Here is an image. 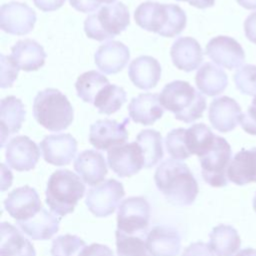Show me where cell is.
Listing matches in <instances>:
<instances>
[{"label": "cell", "instance_id": "49", "mask_svg": "<svg viewBox=\"0 0 256 256\" xmlns=\"http://www.w3.org/2000/svg\"><path fill=\"white\" fill-rule=\"evenodd\" d=\"M176 1H188V2H190V0H176Z\"/></svg>", "mask_w": 256, "mask_h": 256}, {"label": "cell", "instance_id": "48", "mask_svg": "<svg viewBox=\"0 0 256 256\" xmlns=\"http://www.w3.org/2000/svg\"><path fill=\"white\" fill-rule=\"evenodd\" d=\"M253 209L256 212V193H255V196L253 198Z\"/></svg>", "mask_w": 256, "mask_h": 256}, {"label": "cell", "instance_id": "1", "mask_svg": "<svg viewBox=\"0 0 256 256\" xmlns=\"http://www.w3.org/2000/svg\"><path fill=\"white\" fill-rule=\"evenodd\" d=\"M154 181L166 200L177 206L193 204L199 192L197 180L189 167L176 159L163 161L155 171Z\"/></svg>", "mask_w": 256, "mask_h": 256}, {"label": "cell", "instance_id": "41", "mask_svg": "<svg viewBox=\"0 0 256 256\" xmlns=\"http://www.w3.org/2000/svg\"><path fill=\"white\" fill-rule=\"evenodd\" d=\"M115 0H69L70 5L77 11L88 13L96 10L102 3L110 4Z\"/></svg>", "mask_w": 256, "mask_h": 256}, {"label": "cell", "instance_id": "7", "mask_svg": "<svg viewBox=\"0 0 256 256\" xmlns=\"http://www.w3.org/2000/svg\"><path fill=\"white\" fill-rule=\"evenodd\" d=\"M231 156L230 144L225 138L216 135L210 149L199 157L202 178L207 184L212 187H224L228 184L227 170Z\"/></svg>", "mask_w": 256, "mask_h": 256}, {"label": "cell", "instance_id": "10", "mask_svg": "<svg viewBox=\"0 0 256 256\" xmlns=\"http://www.w3.org/2000/svg\"><path fill=\"white\" fill-rule=\"evenodd\" d=\"M36 23V13L26 3L12 1L0 8V28L12 35L30 33Z\"/></svg>", "mask_w": 256, "mask_h": 256}, {"label": "cell", "instance_id": "6", "mask_svg": "<svg viewBox=\"0 0 256 256\" xmlns=\"http://www.w3.org/2000/svg\"><path fill=\"white\" fill-rule=\"evenodd\" d=\"M129 24L130 15L127 6L122 2H116L90 14L84 21V31L88 38L104 41L125 31Z\"/></svg>", "mask_w": 256, "mask_h": 256}, {"label": "cell", "instance_id": "9", "mask_svg": "<svg viewBox=\"0 0 256 256\" xmlns=\"http://www.w3.org/2000/svg\"><path fill=\"white\" fill-rule=\"evenodd\" d=\"M125 191L121 182L108 179L88 190L85 204L96 217H107L117 208Z\"/></svg>", "mask_w": 256, "mask_h": 256}, {"label": "cell", "instance_id": "44", "mask_svg": "<svg viewBox=\"0 0 256 256\" xmlns=\"http://www.w3.org/2000/svg\"><path fill=\"white\" fill-rule=\"evenodd\" d=\"M66 0H33L35 6L44 11V12H50L55 11L63 6Z\"/></svg>", "mask_w": 256, "mask_h": 256}, {"label": "cell", "instance_id": "19", "mask_svg": "<svg viewBox=\"0 0 256 256\" xmlns=\"http://www.w3.org/2000/svg\"><path fill=\"white\" fill-rule=\"evenodd\" d=\"M129 48L120 41H109L102 44L95 52V64L105 74H116L128 63Z\"/></svg>", "mask_w": 256, "mask_h": 256}, {"label": "cell", "instance_id": "3", "mask_svg": "<svg viewBox=\"0 0 256 256\" xmlns=\"http://www.w3.org/2000/svg\"><path fill=\"white\" fill-rule=\"evenodd\" d=\"M162 106L174 114L175 119L192 123L202 117L206 99L187 81L176 80L166 84L160 95Z\"/></svg>", "mask_w": 256, "mask_h": 256}, {"label": "cell", "instance_id": "5", "mask_svg": "<svg viewBox=\"0 0 256 256\" xmlns=\"http://www.w3.org/2000/svg\"><path fill=\"white\" fill-rule=\"evenodd\" d=\"M35 120L45 129L58 132L67 129L73 121L74 111L68 98L55 88L39 91L33 102Z\"/></svg>", "mask_w": 256, "mask_h": 256}, {"label": "cell", "instance_id": "38", "mask_svg": "<svg viewBox=\"0 0 256 256\" xmlns=\"http://www.w3.org/2000/svg\"><path fill=\"white\" fill-rule=\"evenodd\" d=\"M236 88L245 95L256 96V66L246 64L241 66L234 74Z\"/></svg>", "mask_w": 256, "mask_h": 256}, {"label": "cell", "instance_id": "17", "mask_svg": "<svg viewBox=\"0 0 256 256\" xmlns=\"http://www.w3.org/2000/svg\"><path fill=\"white\" fill-rule=\"evenodd\" d=\"M241 116L240 105L228 96L215 98L209 106V121L214 129L222 133L234 130L240 122Z\"/></svg>", "mask_w": 256, "mask_h": 256}, {"label": "cell", "instance_id": "22", "mask_svg": "<svg viewBox=\"0 0 256 256\" xmlns=\"http://www.w3.org/2000/svg\"><path fill=\"white\" fill-rule=\"evenodd\" d=\"M130 118L142 125H152L164 114L159 95L156 93H142L131 99L128 105Z\"/></svg>", "mask_w": 256, "mask_h": 256}, {"label": "cell", "instance_id": "45", "mask_svg": "<svg viewBox=\"0 0 256 256\" xmlns=\"http://www.w3.org/2000/svg\"><path fill=\"white\" fill-rule=\"evenodd\" d=\"M215 3V0H190L189 4L199 9H205L212 7Z\"/></svg>", "mask_w": 256, "mask_h": 256}, {"label": "cell", "instance_id": "36", "mask_svg": "<svg viewBox=\"0 0 256 256\" xmlns=\"http://www.w3.org/2000/svg\"><path fill=\"white\" fill-rule=\"evenodd\" d=\"M84 240L76 235L65 234L58 236L52 242V256H81L86 248Z\"/></svg>", "mask_w": 256, "mask_h": 256}, {"label": "cell", "instance_id": "8", "mask_svg": "<svg viewBox=\"0 0 256 256\" xmlns=\"http://www.w3.org/2000/svg\"><path fill=\"white\" fill-rule=\"evenodd\" d=\"M150 204L143 197H129L121 202L117 211V230L127 235L147 236Z\"/></svg>", "mask_w": 256, "mask_h": 256}, {"label": "cell", "instance_id": "23", "mask_svg": "<svg viewBox=\"0 0 256 256\" xmlns=\"http://www.w3.org/2000/svg\"><path fill=\"white\" fill-rule=\"evenodd\" d=\"M161 65L155 58L142 55L130 63L128 76L136 87L149 90L156 87L161 78Z\"/></svg>", "mask_w": 256, "mask_h": 256}, {"label": "cell", "instance_id": "39", "mask_svg": "<svg viewBox=\"0 0 256 256\" xmlns=\"http://www.w3.org/2000/svg\"><path fill=\"white\" fill-rule=\"evenodd\" d=\"M1 63V79L0 86L1 88H8L13 85V82L16 80L19 72V67L13 60L11 56H5L4 54L0 55Z\"/></svg>", "mask_w": 256, "mask_h": 256}, {"label": "cell", "instance_id": "20", "mask_svg": "<svg viewBox=\"0 0 256 256\" xmlns=\"http://www.w3.org/2000/svg\"><path fill=\"white\" fill-rule=\"evenodd\" d=\"M170 56L176 68L185 72L197 69L203 61V51L192 37H180L171 46Z\"/></svg>", "mask_w": 256, "mask_h": 256}, {"label": "cell", "instance_id": "14", "mask_svg": "<svg viewBox=\"0 0 256 256\" xmlns=\"http://www.w3.org/2000/svg\"><path fill=\"white\" fill-rule=\"evenodd\" d=\"M205 53L214 63L229 70L240 67L245 60L242 46L229 36L212 38L206 45Z\"/></svg>", "mask_w": 256, "mask_h": 256}, {"label": "cell", "instance_id": "26", "mask_svg": "<svg viewBox=\"0 0 256 256\" xmlns=\"http://www.w3.org/2000/svg\"><path fill=\"white\" fill-rule=\"evenodd\" d=\"M227 177L239 186L256 183V147L241 149L235 154L229 164Z\"/></svg>", "mask_w": 256, "mask_h": 256}, {"label": "cell", "instance_id": "43", "mask_svg": "<svg viewBox=\"0 0 256 256\" xmlns=\"http://www.w3.org/2000/svg\"><path fill=\"white\" fill-rule=\"evenodd\" d=\"M244 32L247 39L256 44V11L249 14L244 21Z\"/></svg>", "mask_w": 256, "mask_h": 256}, {"label": "cell", "instance_id": "30", "mask_svg": "<svg viewBox=\"0 0 256 256\" xmlns=\"http://www.w3.org/2000/svg\"><path fill=\"white\" fill-rule=\"evenodd\" d=\"M195 82L200 92L207 96H216L226 89L228 77L220 67L206 62L198 69Z\"/></svg>", "mask_w": 256, "mask_h": 256}, {"label": "cell", "instance_id": "32", "mask_svg": "<svg viewBox=\"0 0 256 256\" xmlns=\"http://www.w3.org/2000/svg\"><path fill=\"white\" fill-rule=\"evenodd\" d=\"M109 83L108 79L101 73L91 70L81 74L75 83L78 97L86 103H94L98 93Z\"/></svg>", "mask_w": 256, "mask_h": 256}, {"label": "cell", "instance_id": "33", "mask_svg": "<svg viewBox=\"0 0 256 256\" xmlns=\"http://www.w3.org/2000/svg\"><path fill=\"white\" fill-rule=\"evenodd\" d=\"M186 145L189 153L198 157L203 155L213 145L216 135L204 123L193 124L186 129Z\"/></svg>", "mask_w": 256, "mask_h": 256}, {"label": "cell", "instance_id": "29", "mask_svg": "<svg viewBox=\"0 0 256 256\" xmlns=\"http://www.w3.org/2000/svg\"><path fill=\"white\" fill-rule=\"evenodd\" d=\"M208 245L215 256H235L241 246V239L234 227L220 224L210 232Z\"/></svg>", "mask_w": 256, "mask_h": 256}, {"label": "cell", "instance_id": "16", "mask_svg": "<svg viewBox=\"0 0 256 256\" xmlns=\"http://www.w3.org/2000/svg\"><path fill=\"white\" fill-rule=\"evenodd\" d=\"M40 157L37 144L28 136L19 135L12 138L6 146L7 164L17 171H29L35 168Z\"/></svg>", "mask_w": 256, "mask_h": 256}, {"label": "cell", "instance_id": "2", "mask_svg": "<svg viewBox=\"0 0 256 256\" xmlns=\"http://www.w3.org/2000/svg\"><path fill=\"white\" fill-rule=\"evenodd\" d=\"M136 24L144 30L163 37H175L186 27L185 11L175 4L143 2L134 12Z\"/></svg>", "mask_w": 256, "mask_h": 256}, {"label": "cell", "instance_id": "15", "mask_svg": "<svg viewBox=\"0 0 256 256\" xmlns=\"http://www.w3.org/2000/svg\"><path fill=\"white\" fill-rule=\"evenodd\" d=\"M39 147L47 163L65 166L70 164L76 155L77 141L71 134H52L45 136Z\"/></svg>", "mask_w": 256, "mask_h": 256}, {"label": "cell", "instance_id": "18", "mask_svg": "<svg viewBox=\"0 0 256 256\" xmlns=\"http://www.w3.org/2000/svg\"><path fill=\"white\" fill-rule=\"evenodd\" d=\"M145 243L152 256H177L181 249L179 232L166 225H157L148 231Z\"/></svg>", "mask_w": 256, "mask_h": 256}, {"label": "cell", "instance_id": "34", "mask_svg": "<svg viewBox=\"0 0 256 256\" xmlns=\"http://www.w3.org/2000/svg\"><path fill=\"white\" fill-rule=\"evenodd\" d=\"M125 90L115 84H108L96 96L93 105L101 114L110 115L118 111L126 102Z\"/></svg>", "mask_w": 256, "mask_h": 256}, {"label": "cell", "instance_id": "4", "mask_svg": "<svg viewBox=\"0 0 256 256\" xmlns=\"http://www.w3.org/2000/svg\"><path fill=\"white\" fill-rule=\"evenodd\" d=\"M84 193L85 185L79 176L68 169L56 170L47 182L46 203L55 214L66 216L74 211Z\"/></svg>", "mask_w": 256, "mask_h": 256}, {"label": "cell", "instance_id": "50", "mask_svg": "<svg viewBox=\"0 0 256 256\" xmlns=\"http://www.w3.org/2000/svg\"><path fill=\"white\" fill-rule=\"evenodd\" d=\"M207 256H215L214 254H210V255H207Z\"/></svg>", "mask_w": 256, "mask_h": 256}, {"label": "cell", "instance_id": "28", "mask_svg": "<svg viewBox=\"0 0 256 256\" xmlns=\"http://www.w3.org/2000/svg\"><path fill=\"white\" fill-rule=\"evenodd\" d=\"M0 256H36L32 243L8 222L1 223Z\"/></svg>", "mask_w": 256, "mask_h": 256}, {"label": "cell", "instance_id": "37", "mask_svg": "<svg viewBox=\"0 0 256 256\" xmlns=\"http://www.w3.org/2000/svg\"><path fill=\"white\" fill-rule=\"evenodd\" d=\"M186 129L177 128L171 130L165 138L168 154L176 160H184L191 156L186 145Z\"/></svg>", "mask_w": 256, "mask_h": 256}, {"label": "cell", "instance_id": "25", "mask_svg": "<svg viewBox=\"0 0 256 256\" xmlns=\"http://www.w3.org/2000/svg\"><path fill=\"white\" fill-rule=\"evenodd\" d=\"M19 69L26 72L36 71L45 64L46 52L33 39L19 40L11 47L10 55Z\"/></svg>", "mask_w": 256, "mask_h": 256}, {"label": "cell", "instance_id": "31", "mask_svg": "<svg viewBox=\"0 0 256 256\" xmlns=\"http://www.w3.org/2000/svg\"><path fill=\"white\" fill-rule=\"evenodd\" d=\"M136 142L142 149L144 156V168L155 166L163 158L162 136L154 129L142 130L136 137Z\"/></svg>", "mask_w": 256, "mask_h": 256}, {"label": "cell", "instance_id": "46", "mask_svg": "<svg viewBox=\"0 0 256 256\" xmlns=\"http://www.w3.org/2000/svg\"><path fill=\"white\" fill-rule=\"evenodd\" d=\"M237 3L245 9H256V0H236Z\"/></svg>", "mask_w": 256, "mask_h": 256}, {"label": "cell", "instance_id": "47", "mask_svg": "<svg viewBox=\"0 0 256 256\" xmlns=\"http://www.w3.org/2000/svg\"><path fill=\"white\" fill-rule=\"evenodd\" d=\"M236 256H256V249L253 248H245L239 251Z\"/></svg>", "mask_w": 256, "mask_h": 256}, {"label": "cell", "instance_id": "42", "mask_svg": "<svg viewBox=\"0 0 256 256\" xmlns=\"http://www.w3.org/2000/svg\"><path fill=\"white\" fill-rule=\"evenodd\" d=\"M81 256H114V254L108 246L99 243H93L83 250Z\"/></svg>", "mask_w": 256, "mask_h": 256}, {"label": "cell", "instance_id": "27", "mask_svg": "<svg viewBox=\"0 0 256 256\" xmlns=\"http://www.w3.org/2000/svg\"><path fill=\"white\" fill-rule=\"evenodd\" d=\"M18 228L33 240H48L59 230V219L42 208L35 216L25 221H16Z\"/></svg>", "mask_w": 256, "mask_h": 256}, {"label": "cell", "instance_id": "21", "mask_svg": "<svg viewBox=\"0 0 256 256\" xmlns=\"http://www.w3.org/2000/svg\"><path fill=\"white\" fill-rule=\"evenodd\" d=\"M74 169L84 183L90 186L98 185L108 172L104 156L96 150H85L79 153L74 161Z\"/></svg>", "mask_w": 256, "mask_h": 256}, {"label": "cell", "instance_id": "40", "mask_svg": "<svg viewBox=\"0 0 256 256\" xmlns=\"http://www.w3.org/2000/svg\"><path fill=\"white\" fill-rule=\"evenodd\" d=\"M240 125L246 133L256 135V96L253 98L247 111L242 113Z\"/></svg>", "mask_w": 256, "mask_h": 256}, {"label": "cell", "instance_id": "13", "mask_svg": "<svg viewBox=\"0 0 256 256\" xmlns=\"http://www.w3.org/2000/svg\"><path fill=\"white\" fill-rule=\"evenodd\" d=\"M4 208L16 221L35 216L43 207L36 190L28 185L15 188L4 200Z\"/></svg>", "mask_w": 256, "mask_h": 256}, {"label": "cell", "instance_id": "12", "mask_svg": "<svg viewBox=\"0 0 256 256\" xmlns=\"http://www.w3.org/2000/svg\"><path fill=\"white\" fill-rule=\"evenodd\" d=\"M127 124H129L128 117L123 122H117L113 119L97 120L90 126L89 142L96 149L107 151L122 145L128 139Z\"/></svg>", "mask_w": 256, "mask_h": 256}, {"label": "cell", "instance_id": "11", "mask_svg": "<svg viewBox=\"0 0 256 256\" xmlns=\"http://www.w3.org/2000/svg\"><path fill=\"white\" fill-rule=\"evenodd\" d=\"M108 165L119 177H131L144 167L141 147L135 142L115 146L108 150Z\"/></svg>", "mask_w": 256, "mask_h": 256}, {"label": "cell", "instance_id": "35", "mask_svg": "<svg viewBox=\"0 0 256 256\" xmlns=\"http://www.w3.org/2000/svg\"><path fill=\"white\" fill-rule=\"evenodd\" d=\"M115 237L117 256H152L146 247V236L127 235L116 230Z\"/></svg>", "mask_w": 256, "mask_h": 256}, {"label": "cell", "instance_id": "24", "mask_svg": "<svg viewBox=\"0 0 256 256\" xmlns=\"http://www.w3.org/2000/svg\"><path fill=\"white\" fill-rule=\"evenodd\" d=\"M26 110L23 102L15 96H8L0 103V133L1 147H4L7 138L17 133L25 120Z\"/></svg>", "mask_w": 256, "mask_h": 256}]
</instances>
